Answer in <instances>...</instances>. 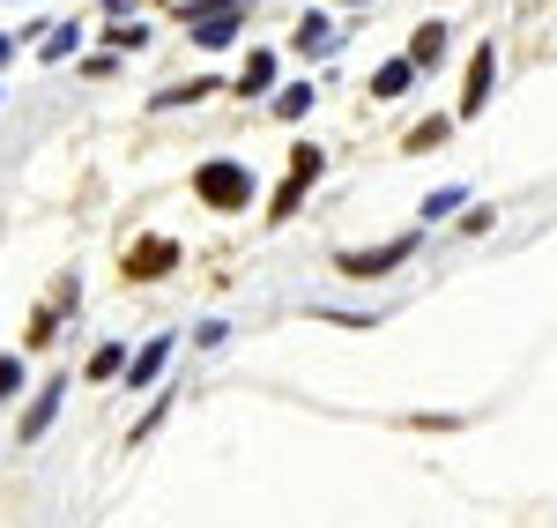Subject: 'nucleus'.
Listing matches in <instances>:
<instances>
[{
  "label": "nucleus",
  "mask_w": 557,
  "mask_h": 528,
  "mask_svg": "<svg viewBox=\"0 0 557 528\" xmlns=\"http://www.w3.org/2000/svg\"><path fill=\"white\" fill-rule=\"evenodd\" d=\"M194 194H201L209 209H246V201H253V172H246V164H201V172H194Z\"/></svg>",
  "instance_id": "f257e3e1"
},
{
  "label": "nucleus",
  "mask_w": 557,
  "mask_h": 528,
  "mask_svg": "<svg viewBox=\"0 0 557 528\" xmlns=\"http://www.w3.org/2000/svg\"><path fill=\"white\" fill-rule=\"evenodd\" d=\"M401 261H409V238H386L372 254H343V275H394Z\"/></svg>",
  "instance_id": "f03ea898"
},
{
  "label": "nucleus",
  "mask_w": 557,
  "mask_h": 528,
  "mask_svg": "<svg viewBox=\"0 0 557 528\" xmlns=\"http://www.w3.org/2000/svg\"><path fill=\"white\" fill-rule=\"evenodd\" d=\"M172 268V238H141L127 254V275H164Z\"/></svg>",
  "instance_id": "7ed1b4c3"
},
{
  "label": "nucleus",
  "mask_w": 557,
  "mask_h": 528,
  "mask_svg": "<svg viewBox=\"0 0 557 528\" xmlns=\"http://www.w3.org/2000/svg\"><path fill=\"white\" fill-rule=\"evenodd\" d=\"M483 97H491V45L475 52V67H469V97H461V112H483Z\"/></svg>",
  "instance_id": "20e7f679"
},
{
  "label": "nucleus",
  "mask_w": 557,
  "mask_h": 528,
  "mask_svg": "<svg viewBox=\"0 0 557 528\" xmlns=\"http://www.w3.org/2000/svg\"><path fill=\"white\" fill-rule=\"evenodd\" d=\"M431 60H446V30H438V23H424L417 45H409V67H431Z\"/></svg>",
  "instance_id": "39448f33"
},
{
  "label": "nucleus",
  "mask_w": 557,
  "mask_h": 528,
  "mask_svg": "<svg viewBox=\"0 0 557 528\" xmlns=\"http://www.w3.org/2000/svg\"><path fill=\"white\" fill-rule=\"evenodd\" d=\"M164 357H172V343H149V351H141V357L127 365V380H134V388H149V380L164 372Z\"/></svg>",
  "instance_id": "423d86ee"
},
{
  "label": "nucleus",
  "mask_w": 557,
  "mask_h": 528,
  "mask_svg": "<svg viewBox=\"0 0 557 528\" xmlns=\"http://www.w3.org/2000/svg\"><path fill=\"white\" fill-rule=\"evenodd\" d=\"M409 75H417V67H409V60H394V67H380V75H372V89H380V97H401V89H409Z\"/></svg>",
  "instance_id": "0eeeda50"
},
{
  "label": "nucleus",
  "mask_w": 557,
  "mask_h": 528,
  "mask_svg": "<svg viewBox=\"0 0 557 528\" xmlns=\"http://www.w3.org/2000/svg\"><path fill=\"white\" fill-rule=\"evenodd\" d=\"M268 75H275V60L253 52V60H246V75H238V89H268Z\"/></svg>",
  "instance_id": "6e6552de"
},
{
  "label": "nucleus",
  "mask_w": 557,
  "mask_h": 528,
  "mask_svg": "<svg viewBox=\"0 0 557 528\" xmlns=\"http://www.w3.org/2000/svg\"><path fill=\"white\" fill-rule=\"evenodd\" d=\"M52 409H60V395H45V402H38V409H30V425H23V432H30V440H38L45 425H52Z\"/></svg>",
  "instance_id": "1a4fd4ad"
},
{
  "label": "nucleus",
  "mask_w": 557,
  "mask_h": 528,
  "mask_svg": "<svg viewBox=\"0 0 557 528\" xmlns=\"http://www.w3.org/2000/svg\"><path fill=\"white\" fill-rule=\"evenodd\" d=\"M15 388H23V365H15V357H0V402L15 395Z\"/></svg>",
  "instance_id": "9d476101"
},
{
  "label": "nucleus",
  "mask_w": 557,
  "mask_h": 528,
  "mask_svg": "<svg viewBox=\"0 0 557 528\" xmlns=\"http://www.w3.org/2000/svg\"><path fill=\"white\" fill-rule=\"evenodd\" d=\"M0 60H8V38H0Z\"/></svg>",
  "instance_id": "9b49d317"
}]
</instances>
